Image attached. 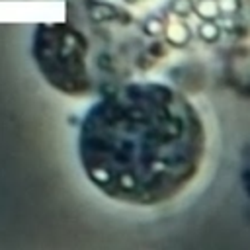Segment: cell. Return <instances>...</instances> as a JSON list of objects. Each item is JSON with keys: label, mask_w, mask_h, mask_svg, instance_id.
Wrapping results in <instances>:
<instances>
[{"label": "cell", "mask_w": 250, "mask_h": 250, "mask_svg": "<svg viewBox=\"0 0 250 250\" xmlns=\"http://www.w3.org/2000/svg\"><path fill=\"white\" fill-rule=\"evenodd\" d=\"M33 57L43 76L59 92L84 96L90 88L86 72V41L66 23H39L33 37Z\"/></svg>", "instance_id": "obj_2"}, {"label": "cell", "mask_w": 250, "mask_h": 250, "mask_svg": "<svg viewBox=\"0 0 250 250\" xmlns=\"http://www.w3.org/2000/svg\"><path fill=\"white\" fill-rule=\"evenodd\" d=\"M205 154L193 104L160 82H133L98 100L80 123L78 156L107 197L156 205L180 193Z\"/></svg>", "instance_id": "obj_1"}]
</instances>
